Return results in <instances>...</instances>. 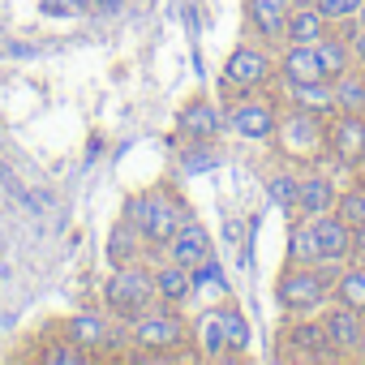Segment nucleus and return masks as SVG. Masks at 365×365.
I'll return each mask as SVG.
<instances>
[{
  "label": "nucleus",
  "mask_w": 365,
  "mask_h": 365,
  "mask_svg": "<svg viewBox=\"0 0 365 365\" xmlns=\"http://www.w3.org/2000/svg\"><path fill=\"white\" fill-rule=\"evenodd\" d=\"M352 180H361V185H365V163H361V168L352 172Z\"/></svg>",
  "instance_id": "72a5a7b5"
},
{
  "label": "nucleus",
  "mask_w": 365,
  "mask_h": 365,
  "mask_svg": "<svg viewBox=\"0 0 365 365\" xmlns=\"http://www.w3.org/2000/svg\"><path fill=\"white\" fill-rule=\"evenodd\" d=\"M39 361H43V365H86V361H95V356H91L86 348H78L73 339L61 335L56 344H48V348L39 352Z\"/></svg>",
  "instance_id": "cd10ccee"
},
{
  "label": "nucleus",
  "mask_w": 365,
  "mask_h": 365,
  "mask_svg": "<svg viewBox=\"0 0 365 365\" xmlns=\"http://www.w3.org/2000/svg\"><path fill=\"white\" fill-rule=\"evenodd\" d=\"M220 322H224V344H228V356H241V352L250 348V322H245V314L232 305V297H228V301H220Z\"/></svg>",
  "instance_id": "bb28decb"
},
{
  "label": "nucleus",
  "mask_w": 365,
  "mask_h": 365,
  "mask_svg": "<svg viewBox=\"0 0 365 365\" xmlns=\"http://www.w3.org/2000/svg\"><path fill=\"white\" fill-rule=\"evenodd\" d=\"M125 327H129V348L142 361H172V356H190L194 352V322L180 314V305L155 301L142 314H133Z\"/></svg>",
  "instance_id": "f257e3e1"
},
{
  "label": "nucleus",
  "mask_w": 365,
  "mask_h": 365,
  "mask_svg": "<svg viewBox=\"0 0 365 365\" xmlns=\"http://www.w3.org/2000/svg\"><path fill=\"white\" fill-rule=\"evenodd\" d=\"M339 180L335 176H327L322 168H301V190H297V207H292V215H301V220H314V215H327V211H335L339 207Z\"/></svg>",
  "instance_id": "ddd939ff"
},
{
  "label": "nucleus",
  "mask_w": 365,
  "mask_h": 365,
  "mask_svg": "<svg viewBox=\"0 0 365 365\" xmlns=\"http://www.w3.org/2000/svg\"><path fill=\"white\" fill-rule=\"evenodd\" d=\"M275 344H279V348H275L279 361H314V365L339 361V352H335L331 339H327L322 314H284V327H279Z\"/></svg>",
  "instance_id": "0eeeda50"
},
{
  "label": "nucleus",
  "mask_w": 365,
  "mask_h": 365,
  "mask_svg": "<svg viewBox=\"0 0 365 365\" xmlns=\"http://www.w3.org/2000/svg\"><path fill=\"white\" fill-rule=\"evenodd\" d=\"M271 146H275V155H279L284 163L322 168V163L331 159V155H327V116H314V112H305V108H284Z\"/></svg>",
  "instance_id": "20e7f679"
},
{
  "label": "nucleus",
  "mask_w": 365,
  "mask_h": 365,
  "mask_svg": "<svg viewBox=\"0 0 365 365\" xmlns=\"http://www.w3.org/2000/svg\"><path fill=\"white\" fill-rule=\"evenodd\" d=\"M288 262H309V267L322 262L318 241H314V228H309V220H301V215H292V228H288Z\"/></svg>",
  "instance_id": "a878e982"
},
{
  "label": "nucleus",
  "mask_w": 365,
  "mask_h": 365,
  "mask_svg": "<svg viewBox=\"0 0 365 365\" xmlns=\"http://www.w3.org/2000/svg\"><path fill=\"white\" fill-rule=\"evenodd\" d=\"M352 228H361L365 224V185H361V180H352V185H344L339 190V207H335Z\"/></svg>",
  "instance_id": "c85d7f7f"
},
{
  "label": "nucleus",
  "mask_w": 365,
  "mask_h": 365,
  "mask_svg": "<svg viewBox=\"0 0 365 365\" xmlns=\"http://www.w3.org/2000/svg\"><path fill=\"white\" fill-rule=\"evenodd\" d=\"M39 9L48 18H86L91 14V0H39Z\"/></svg>",
  "instance_id": "7c9ffc66"
},
{
  "label": "nucleus",
  "mask_w": 365,
  "mask_h": 365,
  "mask_svg": "<svg viewBox=\"0 0 365 365\" xmlns=\"http://www.w3.org/2000/svg\"><path fill=\"white\" fill-rule=\"evenodd\" d=\"M91 14H103V18H116V14H125V0H91Z\"/></svg>",
  "instance_id": "2f4dec72"
},
{
  "label": "nucleus",
  "mask_w": 365,
  "mask_h": 365,
  "mask_svg": "<svg viewBox=\"0 0 365 365\" xmlns=\"http://www.w3.org/2000/svg\"><path fill=\"white\" fill-rule=\"evenodd\" d=\"M220 78H228L241 95H250V91H275V86H279V52L245 35V39L228 52Z\"/></svg>",
  "instance_id": "423d86ee"
},
{
  "label": "nucleus",
  "mask_w": 365,
  "mask_h": 365,
  "mask_svg": "<svg viewBox=\"0 0 365 365\" xmlns=\"http://www.w3.org/2000/svg\"><path fill=\"white\" fill-rule=\"evenodd\" d=\"M99 301L116 322H129L133 314H142L146 305L159 301L155 292V271L150 262H129V267H112V275L99 284Z\"/></svg>",
  "instance_id": "39448f33"
},
{
  "label": "nucleus",
  "mask_w": 365,
  "mask_h": 365,
  "mask_svg": "<svg viewBox=\"0 0 365 365\" xmlns=\"http://www.w3.org/2000/svg\"><path fill=\"white\" fill-rule=\"evenodd\" d=\"M309 228H314V241H318L322 262H352V224L339 211L314 215Z\"/></svg>",
  "instance_id": "2eb2a0df"
},
{
  "label": "nucleus",
  "mask_w": 365,
  "mask_h": 365,
  "mask_svg": "<svg viewBox=\"0 0 365 365\" xmlns=\"http://www.w3.org/2000/svg\"><path fill=\"white\" fill-rule=\"evenodd\" d=\"M327 69L318 61V48L309 43H284L279 48V82H322Z\"/></svg>",
  "instance_id": "6ab92c4d"
},
{
  "label": "nucleus",
  "mask_w": 365,
  "mask_h": 365,
  "mask_svg": "<svg viewBox=\"0 0 365 365\" xmlns=\"http://www.w3.org/2000/svg\"><path fill=\"white\" fill-rule=\"evenodd\" d=\"M327 155L344 172H356L365 163V112H335L327 120Z\"/></svg>",
  "instance_id": "1a4fd4ad"
},
{
  "label": "nucleus",
  "mask_w": 365,
  "mask_h": 365,
  "mask_svg": "<svg viewBox=\"0 0 365 365\" xmlns=\"http://www.w3.org/2000/svg\"><path fill=\"white\" fill-rule=\"evenodd\" d=\"M163 254L172 258V262H180V267H190V271H198L202 262H211L215 258V245H211V237H207V228L190 215L185 224H180L176 232H172V241L163 245Z\"/></svg>",
  "instance_id": "4468645a"
},
{
  "label": "nucleus",
  "mask_w": 365,
  "mask_h": 365,
  "mask_svg": "<svg viewBox=\"0 0 365 365\" xmlns=\"http://www.w3.org/2000/svg\"><path fill=\"white\" fill-rule=\"evenodd\" d=\"M314 48H318V61H322L327 78H339L344 69H352V65H356V61H352V48H348V39H344L335 26H331V35H322Z\"/></svg>",
  "instance_id": "b1692460"
},
{
  "label": "nucleus",
  "mask_w": 365,
  "mask_h": 365,
  "mask_svg": "<svg viewBox=\"0 0 365 365\" xmlns=\"http://www.w3.org/2000/svg\"><path fill=\"white\" fill-rule=\"evenodd\" d=\"M288 5H305V0H288Z\"/></svg>",
  "instance_id": "f704fd0d"
},
{
  "label": "nucleus",
  "mask_w": 365,
  "mask_h": 365,
  "mask_svg": "<svg viewBox=\"0 0 365 365\" xmlns=\"http://www.w3.org/2000/svg\"><path fill=\"white\" fill-rule=\"evenodd\" d=\"M150 271H155V292H159V301L185 305V301L194 297V271H190V267H180V262H172L168 254H159V258H150Z\"/></svg>",
  "instance_id": "f3484780"
},
{
  "label": "nucleus",
  "mask_w": 365,
  "mask_h": 365,
  "mask_svg": "<svg viewBox=\"0 0 365 365\" xmlns=\"http://www.w3.org/2000/svg\"><path fill=\"white\" fill-rule=\"evenodd\" d=\"M194 352H198V356H228L224 322H220V305H207V309L194 318Z\"/></svg>",
  "instance_id": "412c9836"
},
{
  "label": "nucleus",
  "mask_w": 365,
  "mask_h": 365,
  "mask_svg": "<svg viewBox=\"0 0 365 365\" xmlns=\"http://www.w3.org/2000/svg\"><path fill=\"white\" fill-rule=\"evenodd\" d=\"M322 35H331V22L309 5V0H305V5H292L288 9V26H284V43H318Z\"/></svg>",
  "instance_id": "aec40b11"
},
{
  "label": "nucleus",
  "mask_w": 365,
  "mask_h": 365,
  "mask_svg": "<svg viewBox=\"0 0 365 365\" xmlns=\"http://www.w3.org/2000/svg\"><path fill=\"white\" fill-rule=\"evenodd\" d=\"M352 22H356V26H365V0H361V5H356V14H352Z\"/></svg>",
  "instance_id": "473e14b6"
},
{
  "label": "nucleus",
  "mask_w": 365,
  "mask_h": 365,
  "mask_svg": "<svg viewBox=\"0 0 365 365\" xmlns=\"http://www.w3.org/2000/svg\"><path fill=\"white\" fill-rule=\"evenodd\" d=\"M224 125H228V112L215 99H190V103H180L172 120V138L176 142H215Z\"/></svg>",
  "instance_id": "9b49d317"
},
{
  "label": "nucleus",
  "mask_w": 365,
  "mask_h": 365,
  "mask_svg": "<svg viewBox=\"0 0 365 365\" xmlns=\"http://www.w3.org/2000/svg\"><path fill=\"white\" fill-rule=\"evenodd\" d=\"M331 91H335V112H365V65H352L339 78H331Z\"/></svg>",
  "instance_id": "4be33fe9"
},
{
  "label": "nucleus",
  "mask_w": 365,
  "mask_h": 365,
  "mask_svg": "<svg viewBox=\"0 0 365 365\" xmlns=\"http://www.w3.org/2000/svg\"><path fill=\"white\" fill-rule=\"evenodd\" d=\"M348 262H288L275 275V305L284 314H322V305L331 301V288L339 279Z\"/></svg>",
  "instance_id": "7ed1b4c3"
},
{
  "label": "nucleus",
  "mask_w": 365,
  "mask_h": 365,
  "mask_svg": "<svg viewBox=\"0 0 365 365\" xmlns=\"http://www.w3.org/2000/svg\"><path fill=\"white\" fill-rule=\"evenodd\" d=\"M322 327H327V339L339 352V361H365V314L361 309L327 301L322 305Z\"/></svg>",
  "instance_id": "9d476101"
},
{
  "label": "nucleus",
  "mask_w": 365,
  "mask_h": 365,
  "mask_svg": "<svg viewBox=\"0 0 365 365\" xmlns=\"http://www.w3.org/2000/svg\"><path fill=\"white\" fill-rule=\"evenodd\" d=\"M309 5L331 22V26H339V22H348L352 14H356V5H361V0H309Z\"/></svg>",
  "instance_id": "c756f323"
},
{
  "label": "nucleus",
  "mask_w": 365,
  "mask_h": 365,
  "mask_svg": "<svg viewBox=\"0 0 365 365\" xmlns=\"http://www.w3.org/2000/svg\"><path fill=\"white\" fill-rule=\"evenodd\" d=\"M356 262H365V258H356Z\"/></svg>",
  "instance_id": "c9c22d12"
},
{
  "label": "nucleus",
  "mask_w": 365,
  "mask_h": 365,
  "mask_svg": "<svg viewBox=\"0 0 365 365\" xmlns=\"http://www.w3.org/2000/svg\"><path fill=\"white\" fill-rule=\"evenodd\" d=\"M163 250H155V245H146V237L120 215L116 220V228H112V237H108V262L112 267H129V262H150V258H159Z\"/></svg>",
  "instance_id": "dca6fc26"
},
{
  "label": "nucleus",
  "mask_w": 365,
  "mask_h": 365,
  "mask_svg": "<svg viewBox=\"0 0 365 365\" xmlns=\"http://www.w3.org/2000/svg\"><path fill=\"white\" fill-rule=\"evenodd\" d=\"M331 301H339V305L365 314V262L352 258V262L339 271V279H335V288H331Z\"/></svg>",
  "instance_id": "5701e85b"
},
{
  "label": "nucleus",
  "mask_w": 365,
  "mask_h": 365,
  "mask_svg": "<svg viewBox=\"0 0 365 365\" xmlns=\"http://www.w3.org/2000/svg\"><path fill=\"white\" fill-rule=\"evenodd\" d=\"M288 0H241L245 14V35L267 43V48H284V26H288Z\"/></svg>",
  "instance_id": "f8f14e48"
},
{
  "label": "nucleus",
  "mask_w": 365,
  "mask_h": 365,
  "mask_svg": "<svg viewBox=\"0 0 365 365\" xmlns=\"http://www.w3.org/2000/svg\"><path fill=\"white\" fill-rule=\"evenodd\" d=\"M279 116H284V99L279 91H250L241 99H232L228 108V129L245 142H262L271 146L275 129H279Z\"/></svg>",
  "instance_id": "6e6552de"
},
{
  "label": "nucleus",
  "mask_w": 365,
  "mask_h": 365,
  "mask_svg": "<svg viewBox=\"0 0 365 365\" xmlns=\"http://www.w3.org/2000/svg\"><path fill=\"white\" fill-rule=\"evenodd\" d=\"M125 220L146 237V245L163 250L172 241V232L190 220V207L172 185H150V190H138L125 198Z\"/></svg>",
  "instance_id": "f03ea898"
},
{
  "label": "nucleus",
  "mask_w": 365,
  "mask_h": 365,
  "mask_svg": "<svg viewBox=\"0 0 365 365\" xmlns=\"http://www.w3.org/2000/svg\"><path fill=\"white\" fill-rule=\"evenodd\" d=\"M279 99L288 108H305L314 116H335V91H331V78L322 82H279Z\"/></svg>",
  "instance_id": "a211bd4d"
},
{
  "label": "nucleus",
  "mask_w": 365,
  "mask_h": 365,
  "mask_svg": "<svg viewBox=\"0 0 365 365\" xmlns=\"http://www.w3.org/2000/svg\"><path fill=\"white\" fill-rule=\"evenodd\" d=\"M297 190H301L297 163H279V168L267 176V198H271L275 207H284L288 215H292V207H297Z\"/></svg>",
  "instance_id": "393cba45"
}]
</instances>
